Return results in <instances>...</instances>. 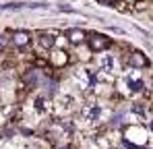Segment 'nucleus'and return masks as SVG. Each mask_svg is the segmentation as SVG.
Returning a JSON list of instances; mask_svg holds the SVG:
<instances>
[{"instance_id":"f257e3e1","label":"nucleus","mask_w":153,"mask_h":149,"mask_svg":"<svg viewBox=\"0 0 153 149\" xmlns=\"http://www.w3.org/2000/svg\"><path fill=\"white\" fill-rule=\"evenodd\" d=\"M116 83H118L116 89L126 99H139L147 91V77L139 71H126L124 69V73L116 79Z\"/></svg>"},{"instance_id":"f03ea898","label":"nucleus","mask_w":153,"mask_h":149,"mask_svg":"<svg viewBox=\"0 0 153 149\" xmlns=\"http://www.w3.org/2000/svg\"><path fill=\"white\" fill-rule=\"evenodd\" d=\"M118 54L122 56V62H124V69L126 71H139V73H145L151 69V58L139 48H132V46H124V48L118 50Z\"/></svg>"},{"instance_id":"7ed1b4c3","label":"nucleus","mask_w":153,"mask_h":149,"mask_svg":"<svg viewBox=\"0 0 153 149\" xmlns=\"http://www.w3.org/2000/svg\"><path fill=\"white\" fill-rule=\"evenodd\" d=\"M8 33V39H10V50L17 52L19 56H25V54H31L33 52V46H35V37H33V31L29 29H6Z\"/></svg>"},{"instance_id":"20e7f679","label":"nucleus","mask_w":153,"mask_h":149,"mask_svg":"<svg viewBox=\"0 0 153 149\" xmlns=\"http://www.w3.org/2000/svg\"><path fill=\"white\" fill-rule=\"evenodd\" d=\"M60 35H62V31H58V29H37L33 33V37H35L33 50L42 56H48L54 48H58Z\"/></svg>"},{"instance_id":"39448f33","label":"nucleus","mask_w":153,"mask_h":149,"mask_svg":"<svg viewBox=\"0 0 153 149\" xmlns=\"http://www.w3.org/2000/svg\"><path fill=\"white\" fill-rule=\"evenodd\" d=\"M87 50L93 54V56H100L103 52H110V50H114L116 46V42L110 37V35H105L102 31H89V35H87Z\"/></svg>"},{"instance_id":"423d86ee","label":"nucleus","mask_w":153,"mask_h":149,"mask_svg":"<svg viewBox=\"0 0 153 149\" xmlns=\"http://www.w3.org/2000/svg\"><path fill=\"white\" fill-rule=\"evenodd\" d=\"M46 58H48L50 69H54V71H64L71 64H75V56H73L71 48H54Z\"/></svg>"},{"instance_id":"0eeeda50","label":"nucleus","mask_w":153,"mask_h":149,"mask_svg":"<svg viewBox=\"0 0 153 149\" xmlns=\"http://www.w3.org/2000/svg\"><path fill=\"white\" fill-rule=\"evenodd\" d=\"M130 110H128V106H114L112 108V114H110V118H108V122L105 126L110 128V130H122L124 126L130 124Z\"/></svg>"},{"instance_id":"6e6552de","label":"nucleus","mask_w":153,"mask_h":149,"mask_svg":"<svg viewBox=\"0 0 153 149\" xmlns=\"http://www.w3.org/2000/svg\"><path fill=\"white\" fill-rule=\"evenodd\" d=\"M87 35H89V31L83 29V27H66V29H62V37L66 39V46L71 50L83 48L87 44Z\"/></svg>"},{"instance_id":"1a4fd4ad","label":"nucleus","mask_w":153,"mask_h":149,"mask_svg":"<svg viewBox=\"0 0 153 149\" xmlns=\"http://www.w3.org/2000/svg\"><path fill=\"white\" fill-rule=\"evenodd\" d=\"M141 99H145V101L153 108V74L147 77V91L143 93V98H141Z\"/></svg>"},{"instance_id":"9d476101","label":"nucleus","mask_w":153,"mask_h":149,"mask_svg":"<svg viewBox=\"0 0 153 149\" xmlns=\"http://www.w3.org/2000/svg\"><path fill=\"white\" fill-rule=\"evenodd\" d=\"M100 4H105V6H120L122 0H97Z\"/></svg>"},{"instance_id":"9b49d317","label":"nucleus","mask_w":153,"mask_h":149,"mask_svg":"<svg viewBox=\"0 0 153 149\" xmlns=\"http://www.w3.org/2000/svg\"><path fill=\"white\" fill-rule=\"evenodd\" d=\"M145 126H147V130H149V135L153 137V112L149 114V118H147V124H145Z\"/></svg>"},{"instance_id":"f8f14e48","label":"nucleus","mask_w":153,"mask_h":149,"mask_svg":"<svg viewBox=\"0 0 153 149\" xmlns=\"http://www.w3.org/2000/svg\"><path fill=\"white\" fill-rule=\"evenodd\" d=\"M143 149H153V147H151V145H145V147H143Z\"/></svg>"},{"instance_id":"ddd939ff","label":"nucleus","mask_w":153,"mask_h":149,"mask_svg":"<svg viewBox=\"0 0 153 149\" xmlns=\"http://www.w3.org/2000/svg\"><path fill=\"white\" fill-rule=\"evenodd\" d=\"M108 149H122V147H108Z\"/></svg>"}]
</instances>
